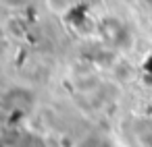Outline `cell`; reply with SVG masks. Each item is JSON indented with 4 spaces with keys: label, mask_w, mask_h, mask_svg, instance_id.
I'll return each instance as SVG.
<instances>
[{
    "label": "cell",
    "mask_w": 152,
    "mask_h": 147,
    "mask_svg": "<svg viewBox=\"0 0 152 147\" xmlns=\"http://www.w3.org/2000/svg\"><path fill=\"white\" fill-rule=\"evenodd\" d=\"M46 6H48L52 13H63V11L69 6V0H46Z\"/></svg>",
    "instance_id": "1"
}]
</instances>
